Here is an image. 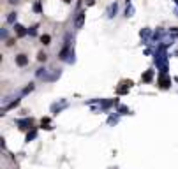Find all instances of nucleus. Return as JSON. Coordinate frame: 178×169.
I'll return each mask as SVG.
<instances>
[{"label": "nucleus", "instance_id": "nucleus-9", "mask_svg": "<svg viewBox=\"0 0 178 169\" xmlns=\"http://www.w3.org/2000/svg\"><path fill=\"white\" fill-rule=\"evenodd\" d=\"M65 106H67V102H65V100L62 102L60 106H58V104H53V106H51V113H57V111H60L62 108H65Z\"/></svg>", "mask_w": 178, "mask_h": 169}, {"label": "nucleus", "instance_id": "nucleus-27", "mask_svg": "<svg viewBox=\"0 0 178 169\" xmlns=\"http://www.w3.org/2000/svg\"><path fill=\"white\" fill-rule=\"evenodd\" d=\"M175 14H176V16H178V9H176V11H175Z\"/></svg>", "mask_w": 178, "mask_h": 169}, {"label": "nucleus", "instance_id": "nucleus-25", "mask_svg": "<svg viewBox=\"0 0 178 169\" xmlns=\"http://www.w3.org/2000/svg\"><path fill=\"white\" fill-rule=\"evenodd\" d=\"M125 2H127V5H129V4H131V0H125Z\"/></svg>", "mask_w": 178, "mask_h": 169}, {"label": "nucleus", "instance_id": "nucleus-23", "mask_svg": "<svg viewBox=\"0 0 178 169\" xmlns=\"http://www.w3.org/2000/svg\"><path fill=\"white\" fill-rule=\"evenodd\" d=\"M34 11H35V13H41V4H39V2L34 5Z\"/></svg>", "mask_w": 178, "mask_h": 169}, {"label": "nucleus", "instance_id": "nucleus-2", "mask_svg": "<svg viewBox=\"0 0 178 169\" xmlns=\"http://www.w3.org/2000/svg\"><path fill=\"white\" fill-rule=\"evenodd\" d=\"M16 125L19 129H30L34 125V120L32 118H21V120H16Z\"/></svg>", "mask_w": 178, "mask_h": 169}, {"label": "nucleus", "instance_id": "nucleus-15", "mask_svg": "<svg viewBox=\"0 0 178 169\" xmlns=\"http://www.w3.org/2000/svg\"><path fill=\"white\" fill-rule=\"evenodd\" d=\"M49 41H51V37L48 35V34H44V35H41V42H43L44 46H48L49 44Z\"/></svg>", "mask_w": 178, "mask_h": 169}, {"label": "nucleus", "instance_id": "nucleus-6", "mask_svg": "<svg viewBox=\"0 0 178 169\" xmlns=\"http://www.w3.org/2000/svg\"><path fill=\"white\" fill-rule=\"evenodd\" d=\"M16 63L19 67H25L27 63H28V58H27V55H16Z\"/></svg>", "mask_w": 178, "mask_h": 169}, {"label": "nucleus", "instance_id": "nucleus-5", "mask_svg": "<svg viewBox=\"0 0 178 169\" xmlns=\"http://www.w3.org/2000/svg\"><path fill=\"white\" fill-rule=\"evenodd\" d=\"M122 84H123V86H118V90H117L118 93H125L129 88H132V84H134V83L129 79V81H122Z\"/></svg>", "mask_w": 178, "mask_h": 169}, {"label": "nucleus", "instance_id": "nucleus-21", "mask_svg": "<svg viewBox=\"0 0 178 169\" xmlns=\"http://www.w3.org/2000/svg\"><path fill=\"white\" fill-rule=\"evenodd\" d=\"M7 35H9V32H7L5 28H2V30H0V37H2V39H7Z\"/></svg>", "mask_w": 178, "mask_h": 169}, {"label": "nucleus", "instance_id": "nucleus-26", "mask_svg": "<svg viewBox=\"0 0 178 169\" xmlns=\"http://www.w3.org/2000/svg\"><path fill=\"white\" fill-rule=\"evenodd\" d=\"M173 2H175V4H176V5H178V0H173Z\"/></svg>", "mask_w": 178, "mask_h": 169}, {"label": "nucleus", "instance_id": "nucleus-24", "mask_svg": "<svg viewBox=\"0 0 178 169\" xmlns=\"http://www.w3.org/2000/svg\"><path fill=\"white\" fill-rule=\"evenodd\" d=\"M9 2H11V4H16V2H18V0H9Z\"/></svg>", "mask_w": 178, "mask_h": 169}, {"label": "nucleus", "instance_id": "nucleus-3", "mask_svg": "<svg viewBox=\"0 0 178 169\" xmlns=\"http://www.w3.org/2000/svg\"><path fill=\"white\" fill-rule=\"evenodd\" d=\"M118 13V4L117 2H113V4H109V7H108V11H106V16L111 19V18H115V14Z\"/></svg>", "mask_w": 178, "mask_h": 169}, {"label": "nucleus", "instance_id": "nucleus-13", "mask_svg": "<svg viewBox=\"0 0 178 169\" xmlns=\"http://www.w3.org/2000/svg\"><path fill=\"white\" fill-rule=\"evenodd\" d=\"M16 18H18L16 13H9V16H7V23H16Z\"/></svg>", "mask_w": 178, "mask_h": 169}, {"label": "nucleus", "instance_id": "nucleus-19", "mask_svg": "<svg viewBox=\"0 0 178 169\" xmlns=\"http://www.w3.org/2000/svg\"><path fill=\"white\" fill-rule=\"evenodd\" d=\"M108 123H109V125H113V123H118V116H109Z\"/></svg>", "mask_w": 178, "mask_h": 169}, {"label": "nucleus", "instance_id": "nucleus-28", "mask_svg": "<svg viewBox=\"0 0 178 169\" xmlns=\"http://www.w3.org/2000/svg\"><path fill=\"white\" fill-rule=\"evenodd\" d=\"M64 2H67V4H69V2H71V0H64Z\"/></svg>", "mask_w": 178, "mask_h": 169}, {"label": "nucleus", "instance_id": "nucleus-1", "mask_svg": "<svg viewBox=\"0 0 178 169\" xmlns=\"http://www.w3.org/2000/svg\"><path fill=\"white\" fill-rule=\"evenodd\" d=\"M159 86H161L162 90H166V88L171 86V79L167 78L166 72H161V76H159Z\"/></svg>", "mask_w": 178, "mask_h": 169}, {"label": "nucleus", "instance_id": "nucleus-10", "mask_svg": "<svg viewBox=\"0 0 178 169\" xmlns=\"http://www.w3.org/2000/svg\"><path fill=\"white\" fill-rule=\"evenodd\" d=\"M35 136H37V130L34 129L32 132H28V134H27V137H25V141H27V143H30V141H32V139H35Z\"/></svg>", "mask_w": 178, "mask_h": 169}, {"label": "nucleus", "instance_id": "nucleus-20", "mask_svg": "<svg viewBox=\"0 0 178 169\" xmlns=\"http://www.w3.org/2000/svg\"><path fill=\"white\" fill-rule=\"evenodd\" d=\"M167 32H169V35H173V37H178V28H169Z\"/></svg>", "mask_w": 178, "mask_h": 169}, {"label": "nucleus", "instance_id": "nucleus-12", "mask_svg": "<svg viewBox=\"0 0 178 169\" xmlns=\"http://www.w3.org/2000/svg\"><path fill=\"white\" fill-rule=\"evenodd\" d=\"M18 104H19V99H16V100H13L11 104H7V106H5V108H4L2 111H7V109H13V108H16V106H18Z\"/></svg>", "mask_w": 178, "mask_h": 169}, {"label": "nucleus", "instance_id": "nucleus-14", "mask_svg": "<svg viewBox=\"0 0 178 169\" xmlns=\"http://www.w3.org/2000/svg\"><path fill=\"white\" fill-rule=\"evenodd\" d=\"M118 113H120V114H129L131 109L127 108V106H118Z\"/></svg>", "mask_w": 178, "mask_h": 169}, {"label": "nucleus", "instance_id": "nucleus-7", "mask_svg": "<svg viewBox=\"0 0 178 169\" xmlns=\"http://www.w3.org/2000/svg\"><path fill=\"white\" fill-rule=\"evenodd\" d=\"M14 28H16V35H18V37H23V35L28 34V30H25V27L18 25V23H14Z\"/></svg>", "mask_w": 178, "mask_h": 169}, {"label": "nucleus", "instance_id": "nucleus-8", "mask_svg": "<svg viewBox=\"0 0 178 169\" xmlns=\"http://www.w3.org/2000/svg\"><path fill=\"white\" fill-rule=\"evenodd\" d=\"M152 78H153V71H146L143 76H141V79L145 81V83H150L152 81Z\"/></svg>", "mask_w": 178, "mask_h": 169}, {"label": "nucleus", "instance_id": "nucleus-16", "mask_svg": "<svg viewBox=\"0 0 178 169\" xmlns=\"http://www.w3.org/2000/svg\"><path fill=\"white\" fill-rule=\"evenodd\" d=\"M28 35H32V37L37 35V25H34V27H30V28H28Z\"/></svg>", "mask_w": 178, "mask_h": 169}, {"label": "nucleus", "instance_id": "nucleus-17", "mask_svg": "<svg viewBox=\"0 0 178 169\" xmlns=\"http://www.w3.org/2000/svg\"><path fill=\"white\" fill-rule=\"evenodd\" d=\"M35 86H34V83H30L28 84V86H25V90H23V95H27V93H30V92H32Z\"/></svg>", "mask_w": 178, "mask_h": 169}, {"label": "nucleus", "instance_id": "nucleus-11", "mask_svg": "<svg viewBox=\"0 0 178 169\" xmlns=\"http://www.w3.org/2000/svg\"><path fill=\"white\" fill-rule=\"evenodd\" d=\"M139 35H141L143 39H148V37L152 35V32H150V28H143V30L139 32Z\"/></svg>", "mask_w": 178, "mask_h": 169}, {"label": "nucleus", "instance_id": "nucleus-22", "mask_svg": "<svg viewBox=\"0 0 178 169\" xmlns=\"http://www.w3.org/2000/svg\"><path fill=\"white\" fill-rule=\"evenodd\" d=\"M37 58H39L41 62H44V60H46V53H43V51H41V53H39V57H37Z\"/></svg>", "mask_w": 178, "mask_h": 169}, {"label": "nucleus", "instance_id": "nucleus-4", "mask_svg": "<svg viewBox=\"0 0 178 169\" xmlns=\"http://www.w3.org/2000/svg\"><path fill=\"white\" fill-rule=\"evenodd\" d=\"M83 21H85V11H79V13H78V18H76V21H74V27H76V28H81V27H83Z\"/></svg>", "mask_w": 178, "mask_h": 169}, {"label": "nucleus", "instance_id": "nucleus-18", "mask_svg": "<svg viewBox=\"0 0 178 169\" xmlns=\"http://www.w3.org/2000/svg\"><path fill=\"white\" fill-rule=\"evenodd\" d=\"M132 13H134V9H132V5L129 4V5H127V9H125V16L129 18V16H132Z\"/></svg>", "mask_w": 178, "mask_h": 169}]
</instances>
